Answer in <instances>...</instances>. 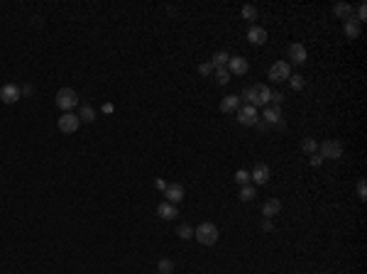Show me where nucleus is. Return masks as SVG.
<instances>
[{"mask_svg":"<svg viewBox=\"0 0 367 274\" xmlns=\"http://www.w3.org/2000/svg\"><path fill=\"white\" fill-rule=\"evenodd\" d=\"M245 101H247V106H269L272 103V91H269V86H264V83H257V86H250V88H245Z\"/></svg>","mask_w":367,"mask_h":274,"instance_id":"nucleus-1","label":"nucleus"},{"mask_svg":"<svg viewBox=\"0 0 367 274\" xmlns=\"http://www.w3.org/2000/svg\"><path fill=\"white\" fill-rule=\"evenodd\" d=\"M194 238H196V242H201L206 247L216 245V242H218V228H216V223L206 220L201 225H196V228H194Z\"/></svg>","mask_w":367,"mask_h":274,"instance_id":"nucleus-2","label":"nucleus"},{"mask_svg":"<svg viewBox=\"0 0 367 274\" xmlns=\"http://www.w3.org/2000/svg\"><path fill=\"white\" fill-rule=\"evenodd\" d=\"M56 106H59V110H64V113H71L78 106V93L73 91V88H59V93H56Z\"/></svg>","mask_w":367,"mask_h":274,"instance_id":"nucleus-3","label":"nucleus"},{"mask_svg":"<svg viewBox=\"0 0 367 274\" xmlns=\"http://www.w3.org/2000/svg\"><path fill=\"white\" fill-rule=\"evenodd\" d=\"M318 154L323 159H340L343 157V145L338 140H326V142L318 145Z\"/></svg>","mask_w":367,"mask_h":274,"instance_id":"nucleus-4","label":"nucleus"},{"mask_svg":"<svg viewBox=\"0 0 367 274\" xmlns=\"http://www.w3.org/2000/svg\"><path fill=\"white\" fill-rule=\"evenodd\" d=\"M257 120H259V115H257L255 106H240L238 108V123L240 125L252 128V125H257Z\"/></svg>","mask_w":367,"mask_h":274,"instance_id":"nucleus-5","label":"nucleus"},{"mask_svg":"<svg viewBox=\"0 0 367 274\" xmlns=\"http://www.w3.org/2000/svg\"><path fill=\"white\" fill-rule=\"evenodd\" d=\"M292 76V64L289 61H274L272 64V69H269V78L279 83V81H287Z\"/></svg>","mask_w":367,"mask_h":274,"instance_id":"nucleus-6","label":"nucleus"},{"mask_svg":"<svg viewBox=\"0 0 367 274\" xmlns=\"http://www.w3.org/2000/svg\"><path fill=\"white\" fill-rule=\"evenodd\" d=\"M269 179H272V169L267 164H257L252 171H250V181H252V186H264V184H269Z\"/></svg>","mask_w":367,"mask_h":274,"instance_id":"nucleus-7","label":"nucleus"},{"mask_svg":"<svg viewBox=\"0 0 367 274\" xmlns=\"http://www.w3.org/2000/svg\"><path fill=\"white\" fill-rule=\"evenodd\" d=\"M59 132H64V135H71V132H76L78 130V125H81V120H78V115H73V113H64L61 118H59Z\"/></svg>","mask_w":367,"mask_h":274,"instance_id":"nucleus-8","label":"nucleus"},{"mask_svg":"<svg viewBox=\"0 0 367 274\" xmlns=\"http://www.w3.org/2000/svg\"><path fill=\"white\" fill-rule=\"evenodd\" d=\"M20 98H22V93H20V86H18V83H5V86L0 88V101H3L5 106H13V103H18Z\"/></svg>","mask_w":367,"mask_h":274,"instance_id":"nucleus-9","label":"nucleus"},{"mask_svg":"<svg viewBox=\"0 0 367 274\" xmlns=\"http://www.w3.org/2000/svg\"><path fill=\"white\" fill-rule=\"evenodd\" d=\"M230 76L235 73V76H245V73L250 71V61L245 59V56H230V61H228V66H225Z\"/></svg>","mask_w":367,"mask_h":274,"instance_id":"nucleus-10","label":"nucleus"},{"mask_svg":"<svg viewBox=\"0 0 367 274\" xmlns=\"http://www.w3.org/2000/svg\"><path fill=\"white\" fill-rule=\"evenodd\" d=\"M164 196H166V203L179 206V203L184 201V186H181V184H166Z\"/></svg>","mask_w":367,"mask_h":274,"instance_id":"nucleus-11","label":"nucleus"},{"mask_svg":"<svg viewBox=\"0 0 367 274\" xmlns=\"http://www.w3.org/2000/svg\"><path fill=\"white\" fill-rule=\"evenodd\" d=\"M247 42H250L252 47H262V44L267 42V30L259 27V25H252V27L247 30Z\"/></svg>","mask_w":367,"mask_h":274,"instance_id":"nucleus-12","label":"nucleus"},{"mask_svg":"<svg viewBox=\"0 0 367 274\" xmlns=\"http://www.w3.org/2000/svg\"><path fill=\"white\" fill-rule=\"evenodd\" d=\"M289 59H292L294 64H306V59H309V54H306V47H304V44H299V42H294L292 47H289Z\"/></svg>","mask_w":367,"mask_h":274,"instance_id":"nucleus-13","label":"nucleus"},{"mask_svg":"<svg viewBox=\"0 0 367 274\" xmlns=\"http://www.w3.org/2000/svg\"><path fill=\"white\" fill-rule=\"evenodd\" d=\"M157 216L159 218H164V220H176V216H179V208L174 206V203H159L157 206Z\"/></svg>","mask_w":367,"mask_h":274,"instance_id":"nucleus-14","label":"nucleus"},{"mask_svg":"<svg viewBox=\"0 0 367 274\" xmlns=\"http://www.w3.org/2000/svg\"><path fill=\"white\" fill-rule=\"evenodd\" d=\"M282 213V201L279 199H269V201H264V206H262V216L264 218H274V216H279Z\"/></svg>","mask_w":367,"mask_h":274,"instance_id":"nucleus-15","label":"nucleus"},{"mask_svg":"<svg viewBox=\"0 0 367 274\" xmlns=\"http://www.w3.org/2000/svg\"><path fill=\"white\" fill-rule=\"evenodd\" d=\"M238 108H240V98L238 96H225L223 101H220V113H238Z\"/></svg>","mask_w":367,"mask_h":274,"instance_id":"nucleus-16","label":"nucleus"},{"mask_svg":"<svg viewBox=\"0 0 367 274\" xmlns=\"http://www.w3.org/2000/svg\"><path fill=\"white\" fill-rule=\"evenodd\" d=\"M343 30H345V37H348V39H357V37H360V22L355 18H350V20H345V27H343Z\"/></svg>","mask_w":367,"mask_h":274,"instance_id":"nucleus-17","label":"nucleus"},{"mask_svg":"<svg viewBox=\"0 0 367 274\" xmlns=\"http://www.w3.org/2000/svg\"><path fill=\"white\" fill-rule=\"evenodd\" d=\"M277 120H282V110H279V106H267L264 108V123H269V125H274Z\"/></svg>","mask_w":367,"mask_h":274,"instance_id":"nucleus-18","label":"nucleus"},{"mask_svg":"<svg viewBox=\"0 0 367 274\" xmlns=\"http://www.w3.org/2000/svg\"><path fill=\"white\" fill-rule=\"evenodd\" d=\"M333 15L340 20H350L352 18V5H348V3H338L335 8H333Z\"/></svg>","mask_w":367,"mask_h":274,"instance_id":"nucleus-19","label":"nucleus"},{"mask_svg":"<svg viewBox=\"0 0 367 274\" xmlns=\"http://www.w3.org/2000/svg\"><path fill=\"white\" fill-rule=\"evenodd\" d=\"M98 115H96V110H93V106H81L78 108V120L81 123H93Z\"/></svg>","mask_w":367,"mask_h":274,"instance_id":"nucleus-20","label":"nucleus"},{"mask_svg":"<svg viewBox=\"0 0 367 274\" xmlns=\"http://www.w3.org/2000/svg\"><path fill=\"white\" fill-rule=\"evenodd\" d=\"M228 61H230V54H228V52H216L213 59H211V66H213V69H223V66H228Z\"/></svg>","mask_w":367,"mask_h":274,"instance_id":"nucleus-21","label":"nucleus"},{"mask_svg":"<svg viewBox=\"0 0 367 274\" xmlns=\"http://www.w3.org/2000/svg\"><path fill=\"white\" fill-rule=\"evenodd\" d=\"M255 196H257V189L252 186V184H247V186H240V201L250 203V201H255Z\"/></svg>","mask_w":367,"mask_h":274,"instance_id":"nucleus-22","label":"nucleus"},{"mask_svg":"<svg viewBox=\"0 0 367 274\" xmlns=\"http://www.w3.org/2000/svg\"><path fill=\"white\" fill-rule=\"evenodd\" d=\"M301 152L309 154V157H311V154H318V142H316L313 137H306V140L301 142Z\"/></svg>","mask_w":367,"mask_h":274,"instance_id":"nucleus-23","label":"nucleus"},{"mask_svg":"<svg viewBox=\"0 0 367 274\" xmlns=\"http://www.w3.org/2000/svg\"><path fill=\"white\" fill-rule=\"evenodd\" d=\"M171 272H174V262L169 257H162L157 262V274H171Z\"/></svg>","mask_w":367,"mask_h":274,"instance_id":"nucleus-24","label":"nucleus"},{"mask_svg":"<svg viewBox=\"0 0 367 274\" xmlns=\"http://www.w3.org/2000/svg\"><path fill=\"white\" fill-rule=\"evenodd\" d=\"M213 71H216V83H218V86H228V83H230V71H228L225 66H223V69H213Z\"/></svg>","mask_w":367,"mask_h":274,"instance_id":"nucleus-25","label":"nucleus"},{"mask_svg":"<svg viewBox=\"0 0 367 274\" xmlns=\"http://www.w3.org/2000/svg\"><path fill=\"white\" fill-rule=\"evenodd\" d=\"M176 235H179L181 240H191L194 238V228H191L189 223H181V225L176 228Z\"/></svg>","mask_w":367,"mask_h":274,"instance_id":"nucleus-26","label":"nucleus"},{"mask_svg":"<svg viewBox=\"0 0 367 274\" xmlns=\"http://www.w3.org/2000/svg\"><path fill=\"white\" fill-rule=\"evenodd\" d=\"M289 86H292V91H304V86H306V81H304V76H299V73H294V76H289Z\"/></svg>","mask_w":367,"mask_h":274,"instance_id":"nucleus-27","label":"nucleus"},{"mask_svg":"<svg viewBox=\"0 0 367 274\" xmlns=\"http://www.w3.org/2000/svg\"><path fill=\"white\" fill-rule=\"evenodd\" d=\"M235 184H238V186H247V184H252L250 181V171H247V169H238V171H235Z\"/></svg>","mask_w":367,"mask_h":274,"instance_id":"nucleus-28","label":"nucleus"},{"mask_svg":"<svg viewBox=\"0 0 367 274\" xmlns=\"http://www.w3.org/2000/svg\"><path fill=\"white\" fill-rule=\"evenodd\" d=\"M257 15H259V13H257L255 5H242V18L245 20H252V22H255Z\"/></svg>","mask_w":367,"mask_h":274,"instance_id":"nucleus-29","label":"nucleus"},{"mask_svg":"<svg viewBox=\"0 0 367 274\" xmlns=\"http://www.w3.org/2000/svg\"><path fill=\"white\" fill-rule=\"evenodd\" d=\"M357 196H360V201H365V199H367V181H365V179H360V181H357Z\"/></svg>","mask_w":367,"mask_h":274,"instance_id":"nucleus-30","label":"nucleus"},{"mask_svg":"<svg viewBox=\"0 0 367 274\" xmlns=\"http://www.w3.org/2000/svg\"><path fill=\"white\" fill-rule=\"evenodd\" d=\"M352 18L357 20V22H365V20H367V5H365V3L357 8V15H352Z\"/></svg>","mask_w":367,"mask_h":274,"instance_id":"nucleus-31","label":"nucleus"},{"mask_svg":"<svg viewBox=\"0 0 367 274\" xmlns=\"http://www.w3.org/2000/svg\"><path fill=\"white\" fill-rule=\"evenodd\" d=\"M199 73H201V76H211V73H213V66H211V61H208V64H201V66H199Z\"/></svg>","mask_w":367,"mask_h":274,"instance_id":"nucleus-32","label":"nucleus"},{"mask_svg":"<svg viewBox=\"0 0 367 274\" xmlns=\"http://www.w3.org/2000/svg\"><path fill=\"white\" fill-rule=\"evenodd\" d=\"M309 162H311V166H321V164H323V157H321V154H311V159H309Z\"/></svg>","mask_w":367,"mask_h":274,"instance_id":"nucleus-33","label":"nucleus"},{"mask_svg":"<svg viewBox=\"0 0 367 274\" xmlns=\"http://www.w3.org/2000/svg\"><path fill=\"white\" fill-rule=\"evenodd\" d=\"M262 230H267V233H272V230H274V223H272V220H269V218H264V223H262Z\"/></svg>","mask_w":367,"mask_h":274,"instance_id":"nucleus-34","label":"nucleus"},{"mask_svg":"<svg viewBox=\"0 0 367 274\" xmlns=\"http://www.w3.org/2000/svg\"><path fill=\"white\" fill-rule=\"evenodd\" d=\"M154 189H157V191H162V194H164V189H166V181H164V179H157V181H154Z\"/></svg>","mask_w":367,"mask_h":274,"instance_id":"nucleus-35","label":"nucleus"},{"mask_svg":"<svg viewBox=\"0 0 367 274\" xmlns=\"http://www.w3.org/2000/svg\"><path fill=\"white\" fill-rule=\"evenodd\" d=\"M20 93H22V96H32L35 88H32V86H20Z\"/></svg>","mask_w":367,"mask_h":274,"instance_id":"nucleus-36","label":"nucleus"},{"mask_svg":"<svg viewBox=\"0 0 367 274\" xmlns=\"http://www.w3.org/2000/svg\"><path fill=\"white\" fill-rule=\"evenodd\" d=\"M272 101H274V106H279V103H282V101H284V93H272Z\"/></svg>","mask_w":367,"mask_h":274,"instance_id":"nucleus-37","label":"nucleus"},{"mask_svg":"<svg viewBox=\"0 0 367 274\" xmlns=\"http://www.w3.org/2000/svg\"><path fill=\"white\" fill-rule=\"evenodd\" d=\"M103 113H113V103H103Z\"/></svg>","mask_w":367,"mask_h":274,"instance_id":"nucleus-38","label":"nucleus"},{"mask_svg":"<svg viewBox=\"0 0 367 274\" xmlns=\"http://www.w3.org/2000/svg\"><path fill=\"white\" fill-rule=\"evenodd\" d=\"M154 274H157V272H154Z\"/></svg>","mask_w":367,"mask_h":274,"instance_id":"nucleus-39","label":"nucleus"}]
</instances>
